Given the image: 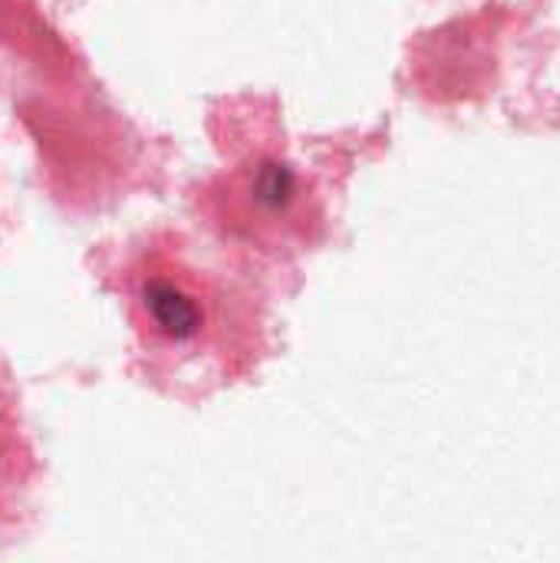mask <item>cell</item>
Returning <instances> with one entry per match:
<instances>
[{"label": "cell", "mask_w": 560, "mask_h": 563, "mask_svg": "<svg viewBox=\"0 0 560 563\" xmlns=\"http://www.w3.org/2000/svg\"><path fill=\"white\" fill-rule=\"evenodd\" d=\"M139 307L149 333L172 346H218L231 366L257 363L264 353L257 307L182 267L149 271L139 280Z\"/></svg>", "instance_id": "6da1fadb"}, {"label": "cell", "mask_w": 560, "mask_h": 563, "mask_svg": "<svg viewBox=\"0 0 560 563\" xmlns=\"http://www.w3.org/2000/svg\"><path fill=\"white\" fill-rule=\"evenodd\" d=\"M224 231L261 257L304 251L323 228V201L310 178L281 155H251L221 191Z\"/></svg>", "instance_id": "7a4b0ae2"}]
</instances>
